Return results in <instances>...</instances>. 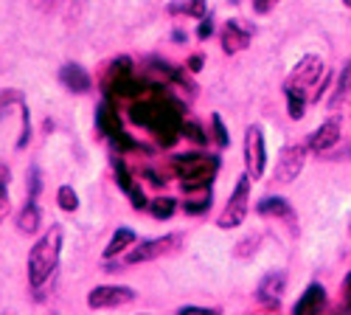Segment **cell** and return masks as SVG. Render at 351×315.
I'll return each instance as SVG.
<instances>
[{"label": "cell", "instance_id": "cell-1", "mask_svg": "<svg viewBox=\"0 0 351 315\" xmlns=\"http://www.w3.org/2000/svg\"><path fill=\"white\" fill-rule=\"evenodd\" d=\"M132 121L143 124L163 147H171L183 135V107L166 96L160 88H152V93H141V99L132 104Z\"/></svg>", "mask_w": 351, "mask_h": 315}, {"label": "cell", "instance_id": "cell-2", "mask_svg": "<svg viewBox=\"0 0 351 315\" xmlns=\"http://www.w3.org/2000/svg\"><path fill=\"white\" fill-rule=\"evenodd\" d=\"M324 76H326V65L315 54H306L304 60L292 68V73L284 82L289 119H304L306 102H312V91L317 88V82H324Z\"/></svg>", "mask_w": 351, "mask_h": 315}, {"label": "cell", "instance_id": "cell-3", "mask_svg": "<svg viewBox=\"0 0 351 315\" xmlns=\"http://www.w3.org/2000/svg\"><path fill=\"white\" fill-rule=\"evenodd\" d=\"M60 256H62V228L51 225L37 240V245L28 250V284H32L34 290H43L45 281L56 273Z\"/></svg>", "mask_w": 351, "mask_h": 315}, {"label": "cell", "instance_id": "cell-4", "mask_svg": "<svg viewBox=\"0 0 351 315\" xmlns=\"http://www.w3.org/2000/svg\"><path fill=\"white\" fill-rule=\"evenodd\" d=\"M171 169L174 175L180 178L183 191H197V189H208L214 175L219 172V158L214 155H178L171 158Z\"/></svg>", "mask_w": 351, "mask_h": 315}, {"label": "cell", "instance_id": "cell-5", "mask_svg": "<svg viewBox=\"0 0 351 315\" xmlns=\"http://www.w3.org/2000/svg\"><path fill=\"white\" fill-rule=\"evenodd\" d=\"M104 91L110 96H121V99H130V96H141L143 93V82L138 79L132 62L127 60V56H121V60H115L104 76Z\"/></svg>", "mask_w": 351, "mask_h": 315}, {"label": "cell", "instance_id": "cell-6", "mask_svg": "<svg viewBox=\"0 0 351 315\" xmlns=\"http://www.w3.org/2000/svg\"><path fill=\"white\" fill-rule=\"evenodd\" d=\"M183 245V237L180 234H166V237H155V240H143L141 245L130 248L124 262L127 265H143V262H155L160 256H169Z\"/></svg>", "mask_w": 351, "mask_h": 315}, {"label": "cell", "instance_id": "cell-7", "mask_svg": "<svg viewBox=\"0 0 351 315\" xmlns=\"http://www.w3.org/2000/svg\"><path fill=\"white\" fill-rule=\"evenodd\" d=\"M247 211H250V175H242L237 189H233V194H230V200H228V206L222 209L217 225L225 228V231L228 228H237V225L245 222Z\"/></svg>", "mask_w": 351, "mask_h": 315}, {"label": "cell", "instance_id": "cell-8", "mask_svg": "<svg viewBox=\"0 0 351 315\" xmlns=\"http://www.w3.org/2000/svg\"><path fill=\"white\" fill-rule=\"evenodd\" d=\"M135 301V290L127 284H101L87 293V307L90 310H119Z\"/></svg>", "mask_w": 351, "mask_h": 315}, {"label": "cell", "instance_id": "cell-9", "mask_svg": "<svg viewBox=\"0 0 351 315\" xmlns=\"http://www.w3.org/2000/svg\"><path fill=\"white\" fill-rule=\"evenodd\" d=\"M96 124H99V132L107 135L119 150L130 152V150L138 147L135 141L127 138V132L121 130V119H119V113H115V107H112L110 102H101V107H99V113H96Z\"/></svg>", "mask_w": 351, "mask_h": 315}, {"label": "cell", "instance_id": "cell-10", "mask_svg": "<svg viewBox=\"0 0 351 315\" xmlns=\"http://www.w3.org/2000/svg\"><path fill=\"white\" fill-rule=\"evenodd\" d=\"M245 163H247L250 180H258L261 175H265L267 152H265V132H261L258 124L247 127V132H245Z\"/></svg>", "mask_w": 351, "mask_h": 315}, {"label": "cell", "instance_id": "cell-11", "mask_svg": "<svg viewBox=\"0 0 351 315\" xmlns=\"http://www.w3.org/2000/svg\"><path fill=\"white\" fill-rule=\"evenodd\" d=\"M306 163V147L301 144H289L281 150L278 161H276V172H273V178L278 183H292L298 175H301V169Z\"/></svg>", "mask_w": 351, "mask_h": 315}, {"label": "cell", "instance_id": "cell-12", "mask_svg": "<svg viewBox=\"0 0 351 315\" xmlns=\"http://www.w3.org/2000/svg\"><path fill=\"white\" fill-rule=\"evenodd\" d=\"M337 144H340V124H337V119L324 121V124H320V127L312 132V138H309V150H312L315 155H326V152H332Z\"/></svg>", "mask_w": 351, "mask_h": 315}, {"label": "cell", "instance_id": "cell-13", "mask_svg": "<svg viewBox=\"0 0 351 315\" xmlns=\"http://www.w3.org/2000/svg\"><path fill=\"white\" fill-rule=\"evenodd\" d=\"M284 288H287V276L281 270H273L267 273L265 279L258 281V288H256V299L261 304H267V307H278L281 296H284Z\"/></svg>", "mask_w": 351, "mask_h": 315}, {"label": "cell", "instance_id": "cell-14", "mask_svg": "<svg viewBox=\"0 0 351 315\" xmlns=\"http://www.w3.org/2000/svg\"><path fill=\"white\" fill-rule=\"evenodd\" d=\"M112 169H115V180H119V186L124 189V194L130 197V203H132V209H146L149 203H146V197H143V191H141V186L132 180V175L127 172V163L121 161V158H115L112 161Z\"/></svg>", "mask_w": 351, "mask_h": 315}, {"label": "cell", "instance_id": "cell-15", "mask_svg": "<svg viewBox=\"0 0 351 315\" xmlns=\"http://www.w3.org/2000/svg\"><path fill=\"white\" fill-rule=\"evenodd\" d=\"M326 307V290L324 284H309L304 290V296L298 299V304L292 307V315H320Z\"/></svg>", "mask_w": 351, "mask_h": 315}, {"label": "cell", "instance_id": "cell-16", "mask_svg": "<svg viewBox=\"0 0 351 315\" xmlns=\"http://www.w3.org/2000/svg\"><path fill=\"white\" fill-rule=\"evenodd\" d=\"M250 45V28H245L239 20H230L222 32V51L225 54H237Z\"/></svg>", "mask_w": 351, "mask_h": 315}, {"label": "cell", "instance_id": "cell-17", "mask_svg": "<svg viewBox=\"0 0 351 315\" xmlns=\"http://www.w3.org/2000/svg\"><path fill=\"white\" fill-rule=\"evenodd\" d=\"M60 82L65 84L68 91H73V93H87V91H90V84H93L90 73H87L82 65H76V62L62 65V71H60Z\"/></svg>", "mask_w": 351, "mask_h": 315}, {"label": "cell", "instance_id": "cell-18", "mask_svg": "<svg viewBox=\"0 0 351 315\" xmlns=\"http://www.w3.org/2000/svg\"><path fill=\"white\" fill-rule=\"evenodd\" d=\"M256 211H258L261 217H281V220H292V206L287 203L284 197H265V200H258Z\"/></svg>", "mask_w": 351, "mask_h": 315}, {"label": "cell", "instance_id": "cell-19", "mask_svg": "<svg viewBox=\"0 0 351 315\" xmlns=\"http://www.w3.org/2000/svg\"><path fill=\"white\" fill-rule=\"evenodd\" d=\"M17 228H20L23 234H37V228H40V209H37V200H32V197L25 200L23 211L17 214Z\"/></svg>", "mask_w": 351, "mask_h": 315}, {"label": "cell", "instance_id": "cell-20", "mask_svg": "<svg viewBox=\"0 0 351 315\" xmlns=\"http://www.w3.org/2000/svg\"><path fill=\"white\" fill-rule=\"evenodd\" d=\"M132 245H135V231H130V228H119V231L112 234L110 245L104 248V259H112V256L124 253V250L132 248Z\"/></svg>", "mask_w": 351, "mask_h": 315}, {"label": "cell", "instance_id": "cell-21", "mask_svg": "<svg viewBox=\"0 0 351 315\" xmlns=\"http://www.w3.org/2000/svg\"><path fill=\"white\" fill-rule=\"evenodd\" d=\"M146 209H149V214L155 220H169L174 214V209H178V200H171V197H155Z\"/></svg>", "mask_w": 351, "mask_h": 315}, {"label": "cell", "instance_id": "cell-22", "mask_svg": "<svg viewBox=\"0 0 351 315\" xmlns=\"http://www.w3.org/2000/svg\"><path fill=\"white\" fill-rule=\"evenodd\" d=\"M12 211V203H9V169L0 163V222H3Z\"/></svg>", "mask_w": 351, "mask_h": 315}, {"label": "cell", "instance_id": "cell-23", "mask_svg": "<svg viewBox=\"0 0 351 315\" xmlns=\"http://www.w3.org/2000/svg\"><path fill=\"white\" fill-rule=\"evenodd\" d=\"M56 203H60L62 211H76L79 209V194L73 191V186H62L56 191Z\"/></svg>", "mask_w": 351, "mask_h": 315}, {"label": "cell", "instance_id": "cell-24", "mask_svg": "<svg viewBox=\"0 0 351 315\" xmlns=\"http://www.w3.org/2000/svg\"><path fill=\"white\" fill-rule=\"evenodd\" d=\"M346 96H351V62L343 68V73H340V82H337V93H335V99H332V107H337Z\"/></svg>", "mask_w": 351, "mask_h": 315}, {"label": "cell", "instance_id": "cell-25", "mask_svg": "<svg viewBox=\"0 0 351 315\" xmlns=\"http://www.w3.org/2000/svg\"><path fill=\"white\" fill-rule=\"evenodd\" d=\"M183 209H186V214H202V211H208L211 209V191H206L202 197H194V200H186Z\"/></svg>", "mask_w": 351, "mask_h": 315}, {"label": "cell", "instance_id": "cell-26", "mask_svg": "<svg viewBox=\"0 0 351 315\" xmlns=\"http://www.w3.org/2000/svg\"><path fill=\"white\" fill-rule=\"evenodd\" d=\"M183 135H186V138H191L194 144H208V135L202 132V127H199V124H194V121H186V124H183Z\"/></svg>", "mask_w": 351, "mask_h": 315}, {"label": "cell", "instance_id": "cell-27", "mask_svg": "<svg viewBox=\"0 0 351 315\" xmlns=\"http://www.w3.org/2000/svg\"><path fill=\"white\" fill-rule=\"evenodd\" d=\"M261 242V237L258 234H253V237H247V240H242L239 245H237V250H233V253H237V256H242V259H245V256H250L253 250H256V245Z\"/></svg>", "mask_w": 351, "mask_h": 315}, {"label": "cell", "instance_id": "cell-28", "mask_svg": "<svg viewBox=\"0 0 351 315\" xmlns=\"http://www.w3.org/2000/svg\"><path fill=\"white\" fill-rule=\"evenodd\" d=\"M211 124H214L217 144H219V147H228V144H230V138H228V132H225V127H222V119H219V116H214V119H211Z\"/></svg>", "mask_w": 351, "mask_h": 315}, {"label": "cell", "instance_id": "cell-29", "mask_svg": "<svg viewBox=\"0 0 351 315\" xmlns=\"http://www.w3.org/2000/svg\"><path fill=\"white\" fill-rule=\"evenodd\" d=\"M183 12L191 17H206V0H191L189 6H183Z\"/></svg>", "mask_w": 351, "mask_h": 315}, {"label": "cell", "instance_id": "cell-30", "mask_svg": "<svg viewBox=\"0 0 351 315\" xmlns=\"http://www.w3.org/2000/svg\"><path fill=\"white\" fill-rule=\"evenodd\" d=\"M178 315H219V310H211V307H180Z\"/></svg>", "mask_w": 351, "mask_h": 315}, {"label": "cell", "instance_id": "cell-31", "mask_svg": "<svg viewBox=\"0 0 351 315\" xmlns=\"http://www.w3.org/2000/svg\"><path fill=\"white\" fill-rule=\"evenodd\" d=\"M211 32H214L211 20H206V17H202V23H199V28H197V37H199V40H206V37H211Z\"/></svg>", "mask_w": 351, "mask_h": 315}, {"label": "cell", "instance_id": "cell-32", "mask_svg": "<svg viewBox=\"0 0 351 315\" xmlns=\"http://www.w3.org/2000/svg\"><path fill=\"white\" fill-rule=\"evenodd\" d=\"M270 6H273V0H253V9H256L258 14H265V12H270Z\"/></svg>", "mask_w": 351, "mask_h": 315}, {"label": "cell", "instance_id": "cell-33", "mask_svg": "<svg viewBox=\"0 0 351 315\" xmlns=\"http://www.w3.org/2000/svg\"><path fill=\"white\" fill-rule=\"evenodd\" d=\"M202 68V56H191L189 60V71H199Z\"/></svg>", "mask_w": 351, "mask_h": 315}, {"label": "cell", "instance_id": "cell-34", "mask_svg": "<svg viewBox=\"0 0 351 315\" xmlns=\"http://www.w3.org/2000/svg\"><path fill=\"white\" fill-rule=\"evenodd\" d=\"M346 301H351V273L346 276Z\"/></svg>", "mask_w": 351, "mask_h": 315}, {"label": "cell", "instance_id": "cell-35", "mask_svg": "<svg viewBox=\"0 0 351 315\" xmlns=\"http://www.w3.org/2000/svg\"><path fill=\"white\" fill-rule=\"evenodd\" d=\"M346 315H351V301H348V307H346Z\"/></svg>", "mask_w": 351, "mask_h": 315}, {"label": "cell", "instance_id": "cell-36", "mask_svg": "<svg viewBox=\"0 0 351 315\" xmlns=\"http://www.w3.org/2000/svg\"><path fill=\"white\" fill-rule=\"evenodd\" d=\"M343 3H346V6H348V9H351V0H343Z\"/></svg>", "mask_w": 351, "mask_h": 315}]
</instances>
